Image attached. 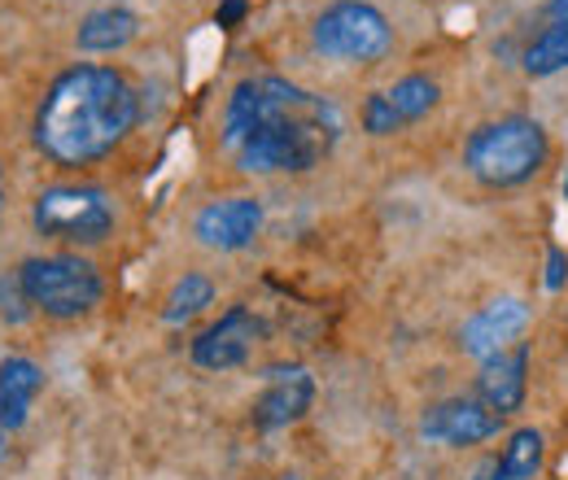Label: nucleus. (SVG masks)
Wrapping results in <instances>:
<instances>
[{
	"label": "nucleus",
	"mask_w": 568,
	"mask_h": 480,
	"mask_svg": "<svg viewBox=\"0 0 568 480\" xmlns=\"http://www.w3.org/2000/svg\"><path fill=\"white\" fill-rule=\"evenodd\" d=\"M337 105L281 74L241 79L223 110V144L236 157V166L254 175L315 171L337 149Z\"/></svg>",
	"instance_id": "obj_1"
},
{
	"label": "nucleus",
	"mask_w": 568,
	"mask_h": 480,
	"mask_svg": "<svg viewBox=\"0 0 568 480\" xmlns=\"http://www.w3.org/2000/svg\"><path fill=\"white\" fill-rule=\"evenodd\" d=\"M136 119L141 96L123 70L79 62L49 83L36 110V144L58 166H88L114 153V144L128 140Z\"/></svg>",
	"instance_id": "obj_2"
},
{
	"label": "nucleus",
	"mask_w": 568,
	"mask_h": 480,
	"mask_svg": "<svg viewBox=\"0 0 568 480\" xmlns=\"http://www.w3.org/2000/svg\"><path fill=\"white\" fill-rule=\"evenodd\" d=\"M547 153H551L547 127L538 119H525V114L481 123L473 136L464 140V166L486 188L529 184L547 166Z\"/></svg>",
	"instance_id": "obj_3"
},
{
	"label": "nucleus",
	"mask_w": 568,
	"mask_h": 480,
	"mask_svg": "<svg viewBox=\"0 0 568 480\" xmlns=\"http://www.w3.org/2000/svg\"><path fill=\"white\" fill-rule=\"evenodd\" d=\"M13 275H18V284H22L31 310H44L49 319H79V315H88V310L101 302V293H105L97 267H92L88 258H79V254L27 258Z\"/></svg>",
	"instance_id": "obj_4"
},
{
	"label": "nucleus",
	"mask_w": 568,
	"mask_h": 480,
	"mask_svg": "<svg viewBox=\"0 0 568 480\" xmlns=\"http://www.w3.org/2000/svg\"><path fill=\"white\" fill-rule=\"evenodd\" d=\"M36 232L62 245H101L114 232V202L97 184H53L36 197Z\"/></svg>",
	"instance_id": "obj_5"
},
{
	"label": "nucleus",
	"mask_w": 568,
	"mask_h": 480,
	"mask_svg": "<svg viewBox=\"0 0 568 480\" xmlns=\"http://www.w3.org/2000/svg\"><path fill=\"white\" fill-rule=\"evenodd\" d=\"M311 40L333 62H358V67H367V62H381L394 49V27L367 0H333L315 18Z\"/></svg>",
	"instance_id": "obj_6"
},
{
	"label": "nucleus",
	"mask_w": 568,
	"mask_h": 480,
	"mask_svg": "<svg viewBox=\"0 0 568 480\" xmlns=\"http://www.w3.org/2000/svg\"><path fill=\"white\" fill-rule=\"evenodd\" d=\"M263 337H267V324L250 306H227L211 328L193 341V362L206 367V371H232L254 354V345Z\"/></svg>",
	"instance_id": "obj_7"
},
{
	"label": "nucleus",
	"mask_w": 568,
	"mask_h": 480,
	"mask_svg": "<svg viewBox=\"0 0 568 480\" xmlns=\"http://www.w3.org/2000/svg\"><path fill=\"white\" fill-rule=\"evenodd\" d=\"M503 419H507V415H498L495 407H486V402L473 394V398L433 402L425 411V419H420V432H425L428 441H437V446L464 450V446H481V441L498 437Z\"/></svg>",
	"instance_id": "obj_8"
},
{
	"label": "nucleus",
	"mask_w": 568,
	"mask_h": 480,
	"mask_svg": "<svg viewBox=\"0 0 568 480\" xmlns=\"http://www.w3.org/2000/svg\"><path fill=\"white\" fill-rule=\"evenodd\" d=\"M258 232H263V202L258 197H219V202L197 210V218H193V236L219 254H236V249L254 245Z\"/></svg>",
	"instance_id": "obj_9"
},
{
	"label": "nucleus",
	"mask_w": 568,
	"mask_h": 480,
	"mask_svg": "<svg viewBox=\"0 0 568 480\" xmlns=\"http://www.w3.org/2000/svg\"><path fill=\"white\" fill-rule=\"evenodd\" d=\"M529 328V306L520 297H495L490 306H481L464 328H459V349L477 362L495 358L503 349H511V341Z\"/></svg>",
	"instance_id": "obj_10"
},
{
	"label": "nucleus",
	"mask_w": 568,
	"mask_h": 480,
	"mask_svg": "<svg viewBox=\"0 0 568 480\" xmlns=\"http://www.w3.org/2000/svg\"><path fill=\"white\" fill-rule=\"evenodd\" d=\"M311 402H315V380L306 367H272L263 398L250 407V419L258 432H276V428L297 423L311 411Z\"/></svg>",
	"instance_id": "obj_11"
},
{
	"label": "nucleus",
	"mask_w": 568,
	"mask_h": 480,
	"mask_svg": "<svg viewBox=\"0 0 568 480\" xmlns=\"http://www.w3.org/2000/svg\"><path fill=\"white\" fill-rule=\"evenodd\" d=\"M525 394H529V345H511V349L481 362L477 398L486 407H495L498 415H511L525 407Z\"/></svg>",
	"instance_id": "obj_12"
},
{
	"label": "nucleus",
	"mask_w": 568,
	"mask_h": 480,
	"mask_svg": "<svg viewBox=\"0 0 568 480\" xmlns=\"http://www.w3.org/2000/svg\"><path fill=\"white\" fill-rule=\"evenodd\" d=\"M40 389H44L40 362H31L22 354H13V358L0 362V428L4 432H18L27 423L31 402L40 398Z\"/></svg>",
	"instance_id": "obj_13"
},
{
	"label": "nucleus",
	"mask_w": 568,
	"mask_h": 480,
	"mask_svg": "<svg viewBox=\"0 0 568 480\" xmlns=\"http://www.w3.org/2000/svg\"><path fill=\"white\" fill-rule=\"evenodd\" d=\"M136 35H141V18H136L132 9L110 4V9H92V13L79 22L74 44H79V53H119V49H128Z\"/></svg>",
	"instance_id": "obj_14"
},
{
	"label": "nucleus",
	"mask_w": 568,
	"mask_h": 480,
	"mask_svg": "<svg viewBox=\"0 0 568 480\" xmlns=\"http://www.w3.org/2000/svg\"><path fill=\"white\" fill-rule=\"evenodd\" d=\"M211 302H214L211 279H206V275H197V272H184L175 284H171L166 302H162V319H166V324H189V319H193V315H202Z\"/></svg>",
	"instance_id": "obj_15"
},
{
	"label": "nucleus",
	"mask_w": 568,
	"mask_h": 480,
	"mask_svg": "<svg viewBox=\"0 0 568 480\" xmlns=\"http://www.w3.org/2000/svg\"><path fill=\"white\" fill-rule=\"evenodd\" d=\"M520 67H525L529 79H551V74L568 70V27H556V22H551L547 31H538V35L529 40Z\"/></svg>",
	"instance_id": "obj_16"
},
{
	"label": "nucleus",
	"mask_w": 568,
	"mask_h": 480,
	"mask_svg": "<svg viewBox=\"0 0 568 480\" xmlns=\"http://www.w3.org/2000/svg\"><path fill=\"white\" fill-rule=\"evenodd\" d=\"M498 468L503 480H534L542 468V432L538 428H516L507 437V446L498 450Z\"/></svg>",
	"instance_id": "obj_17"
},
{
	"label": "nucleus",
	"mask_w": 568,
	"mask_h": 480,
	"mask_svg": "<svg viewBox=\"0 0 568 480\" xmlns=\"http://www.w3.org/2000/svg\"><path fill=\"white\" fill-rule=\"evenodd\" d=\"M385 96H389V105L398 110V119H403V127H407V123H420L428 110L437 105L442 88H437V79H428V74H407V79H398Z\"/></svg>",
	"instance_id": "obj_18"
},
{
	"label": "nucleus",
	"mask_w": 568,
	"mask_h": 480,
	"mask_svg": "<svg viewBox=\"0 0 568 480\" xmlns=\"http://www.w3.org/2000/svg\"><path fill=\"white\" fill-rule=\"evenodd\" d=\"M363 132L367 136H394V132H403V119H398V110L389 105L385 92H372L363 101Z\"/></svg>",
	"instance_id": "obj_19"
},
{
	"label": "nucleus",
	"mask_w": 568,
	"mask_h": 480,
	"mask_svg": "<svg viewBox=\"0 0 568 480\" xmlns=\"http://www.w3.org/2000/svg\"><path fill=\"white\" fill-rule=\"evenodd\" d=\"M27 315H31V302H27V293H22L18 275H13V279H0V319L22 324Z\"/></svg>",
	"instance_id": "obj_20"
},
{
	"label": "nucleus",
	"mask_w": 568,
	"mask_h": 480,
	"mask_svg": "<svg viewBox=\"0 0 568 480\" xmlns=\"http://www.w3.org/2000/svg\"><path fill=\"white\" fill-rule=\"evenodd\" d=\"M565 279H568V254L560 249V245H551V249H547V288L560 293Z\"/></svg>",
	"instance_id": "obj_21"
},
{
	"label": "nucleus",
	"mask_w": 568,
	"mask_h": 480,
	"mask_svg": "<svg viewBox=\"0 0 568 480\" xmlns=\"http://www.w3.org/2000/svg\"><path fill=\"white\" fill-rule=\"evenodd\" d=\"M245 13H250V0H223V4L214 9V22H219L223 31H236Z\"/></svg>",
	"instance_id": "obj_22"
},
{
	"label": "nucleus",
	"mask_w": 568,
	"mask_h": 480,
	"mask_svg": "<svg viewBox=\"0 0 568 480\" xmlns=\"http://www.w3.org/2000/svg\"><path fill=\"white\" fill-rule=\"evenodd\" d=\"M473 480H503V468H498V455H490V459H481V463H477V472H473Z\"/></svg>",
	"instance_id": "obj_23"
},
{
	"label": "nucleus",
	"mask_w": 568,
	"mask_h": 480,
	"mask_svg": "<svg viewBox=\"0 0 568 480\" xmlns=\"http://www.w3.org/2000/svg\"><path fill=\"white\" fill-rule=\"evenodd\" d=\"M547 18L556 27H568V0H547Z\"/></svg>",
	"instance_id": "obj_24"
},
{
	"label": "nucleus",
	"mask_w": 568,
	"mask_h": 480,
	"mask_svg": "<svg viewBox=\"0 0 568 480\" xmlns=\"http://www.w3.org/2000/svg\"><path fill=\"white\" fill-rule=\"evenodd\" d=\"M0 214H4V171H0Z\"/></svg>",
	"instance_id": "obj_25"
},
{
	"label": "nucleus",
	"mask_w": 568,
	"mask_h": 480,
	"mask_svg": "<svg viewBox=\"0 0 568 480\" xmlns=\"http://www.w3.org/2000/svg\"><path fill=\"white\" fill-rule=\"evenodd\" d=\"M0 459H4V428H0Z\"/></svg>",
	"instance_id": "obj_26"
},
{
	"label": "nucleus",
	"mask_w": 568,
	"mask_h": 480,
	"mask_svg": "<svg viewBox=\"0 0 568 480\" xmlns=\"http://www.w3.org/2000/svg\"><path fill=\"white\" fill-rule=\"evenodd\" d=\"M267 480H302V477H267Z\"/></svg>",
	"instance_id": "obj_27"
},
{
	"label": "nucleus",
	"mask_w": 568,
	"mask_h": 480,
	"mask_svg": "<svg viewBox=\"0 0 568 480\" xmlns=\"http://www.w3.org/2000/svg\"><path fill=\"white\" fill-rule=\"evenodd\" d=\"M565 197H568V171H565Z\"/></svg>",
	"instance_id": "obj_28"
}]
</instances>
